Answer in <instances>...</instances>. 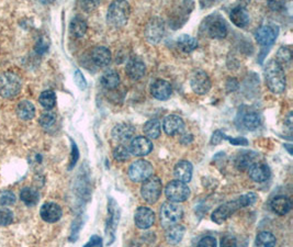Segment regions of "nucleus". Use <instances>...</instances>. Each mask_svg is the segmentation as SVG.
I'll use <instances>...</instances> for the list:
<instances>
[{"mask_svg": "<svg viewBox=\"0 0 293 247\" xmlns=\"http://www.w3.org/2000/svg\"><path fill=\"white\" fill-rule=\"evenodd\" d=\"M264 80L270 92L282 94L286 87V77L284 67L276 60H270L264 67Z\"/></svg>", "mask_w": 293, "mask_h": 247, "instance_id": "nucleus-2", "label": "nucleus"}, {"mask_svg": "<svg viewBox=\"0 0 293 247\" xmlns=\"http://www.w3.org/2000/svg\"><path fill=\"white\" fill-rule=\"evenodd\" d=\"M277 60L281 66H282V64L289 65L292 60V50L286 46L280 48L277 52V60Z\"/></svg>", "mask_w": 293, "mask_h": 247, "instance_id": "nucleus-37", "label": "nucleus"}, {"mask_svg": "<svg viewBox=\"0 0 293 247\" xmlns=\"http://www.w3.org/2000/svg\"><path fill=\"white\" fill-rule=\"evenodd\" d=\"M146 66L140 60L133 58L128 62L126 66V75L133 80H138L145 75Z\"/></svg>", "mask_w": 293, "mask_h": 247, "instance_id": "nucleus-22", "label": "nucleus"}, {"mask_svg": "<svg viewBox=\"0 0 293 247\" xmlns=\"http://www.w3.org/2000/svg\"><path fill=\"white\" fill-rule=\"evenodd\" d=\"M162 192V184L160 177L150 176V178L143 182L142 187H140V194L142 198L150 204H156L160 198Z\"/></svg>", "mask_w": 293, "mask_h": 247, "instance_id": "nucleus-6", "label": "nucleus"}, {"mask_svg": "<svg viewBox=\"0 0 293 247\" xmlns=\"http://www.w3.org/2000/svg\"><path fill=\"white\" fill-rule=\"evenodd\" d=\"M184 128V122L179 116L170 114L167 116L162 121V128L167 136H176L180 133Z\"/></svg>", "mask_w": 293, "mask_h": 247, "instance_id": "nucleus-18", "label": "nucleus"}, {"mask_svg": "<svg viewBox=\"0 0 293 247\" xmlns=\"http://www.w3.org/2000/svg\"><path fill=\"white\" fill-rule=\"evenodd\" d=\"M78 160H80V150H78L76 143L72 140V153H70V162L68 170H72V168L75 167Z\"/></svg>", "mask_w": 293, "mask_h": 247, "instance_id": "nucleus-41", "label": "nucleus"}, {"mask_svg": "<svg viewBox=\"0 0 293 247\" xmlns=\"http://www.w3.org/2000/svg\"><path fill=\"white\" fill-rule=\"evenodd\" d=\"M257 199L258 197L256 194L250 192L240 196L238 199L228 201L226 204L220 206L216 210H214L211 216L212 221L216 224H222L223 222L226 221L230 216H232L238 210L255 204Z\"/></svg>", "mask_w": 293, "mask_h": 247, "instance_id": "nucleus-1", "label": "nucleus"}, {"mask_svg": "<svg viewBox=\"0 0 293 247\" xmlns=\"http://www.w3.org/2000/svg\"><path fill=\"white\" fill-rule=\"evenodd\" d=\"M248 175L252 180L255 182H267L272 172L268 165L262 164V162H254L248 168Z\"/></svg>", "mask_w": 293, "mask_h": 247, "instance_id": "nucleus-20", "label": "nucleus"}, {"mask_svg": "<svg viewBox=\"0 0 293 247\" xmlns=\"http://www.w3.org/2000/svg\"><path fill=\"white\" fill-rule=\"evenodd\" d=\"M153 150V143L146 136H138L132 140L130 145V153L134 156H146Z\"/></svg>", "mask_w": 293, "mask_h": 247, "instance_id": "nucleus-15", "label": "nucleus"}, {"mask_svg": "<svg viewBox=\"0 0 293 247\" xmlns=\"http://www.w3.org/2000/svg\"><path fill=\"white\" fill-rule=\"evenodd\" d=\"M84 247H102V238L98 235H92Z\"/></svg>", "mask_w": 293, "mask_h": 247, "instance_id": "nucleus-48", "label": "nucleus"}, {"mask_svg": "<svg viewBox=\"0 0 293 247\" xmlns=\"http://www.w3.org/2000/svg\"><path fill=\"white\" fill-rule=\"evenodd\" d=\"M223 140H228V141H230V143L233 145H243V146L248 145V140L245 138H230L223 134Z\"/></svg>", "mask_w": 293, "mask_h": 247, "instance_id": "nucleus-46", "label": "nucleus"}, {"mask_svg": "<svg viewBox=\"0 0 293 247\" xmlns=\"http://www.w3.org/2000/svg\"><path fill=\"white\" fill-rule=\"evenodd\" d=\"M40 214L45 222L55 223L63 216V211H62V208L58 204H55V202H46V204H44L41 206Z\"/></svg>", "mask_w": 293, "mask_h": 247, "instance_id": "nucleus-16", "label": "nucleus"}, {"mask_svg": "<svg viewBox=\"0 0 293 247\" xmlns=\"http://www.w3.org/2000/svg\"><path fill=\"white\" fill-rule=\"evenodd\" d=\"M135 133V128L128 123H119L116 124L114 128H112V138H114L116 141L120 143H126L130 141L134 136Z\"/></svg>", "mask_w": 293, "mask_h": 247, "instance_id": "nucleus-19", "label": "nucleus"}, {"mask_svg": "<svg viewBox=\"0 0 293 247\" xmlns=\"http://www.w3.org/2000/svg\"><path fill=\"white\" fill-rule=\"evenodd\" d=\"M55 121H56V116L52 114V112H45V114H43L40 116V119H38L40 124L43 128H46L52 126L55 123Z\"/></svg>", "mask_w": 293, "mask_h": 247, "instance_id": "nucleus-39", "label": "nucleus"}, {"mask_svg": "<svg viewBox=\"0 0 293 247\" xmlns=\"http://www.w3.org/2000/svg\"><path fill=\"white\" fill-rule=\"evenodd\" d=\"M192 164L188 160H180L179 162H177L174 170V177L177 178V180L182 182L184 184H187L191 180V178H192Z\"/></svg>", "mask_w": 293, "mask_h": 247, "instance_id": "nucleus-21", "label": "nucleus"}, {"mask_svg": "<svg viewBox=\"0 0 293 247\" xmlns=\"http://www.w3.org/2000/svg\"><path fill=\"white\" fill-rule=\"evenodd\" d=\"M223 134L224 133L222 131H220V130H216V132H214L212 138H211V144L212 145H218L220 142H222Z\"/></svg>", "mask_w": 293, "mask_h": 247, "instance_id": "nucleus-50", "label": "nucleus"}, {"mask_svg": "<svg viewBox=\"0 0 293 247\" xmlns=\"http://www.w3.org/2000/svg\"><path fill=\"white\" fill-rule=\"evenodd\" d=\"M269 7L276 10V9H279L280 7H282V4L279 2H269Z\"/></svg>", "mask_w": 293, "mask_h": 247, "instance_id": "nucleus-51", "label": "nucleus"}, {"mask_svg": "<svg viewBox=\"0 0 293 247\" xmlns=\"http://www.w3.org/2000/svg\"><path fill=\"white\" fill-rule=\"evenodd\" d=\"M87 29V22L84 21L82 16H77L72 19L70 24V31L72 33V36H74L75 38H82L86 34Z\"/></svg>", "mask_w": 293, "mask_h": 247, "instance_id": "nucleus-28", "label": "nucleus"}, {"mask_svg": "<svg viewBox=\"0 0 293 247\" xmlns=\"http://www.w3.org/2000/svg\"><path fill=\"white\" fill-rule=\"evenodd\" d=\"M16 202V196L11 192H4L0 197V204L2 206H11Z\"/></svg>", "mask_w": 293, "mask_h": 247, "instance_id": "nucleus-43", "label": "nucleus"}, {"mask_svg": "<svg viewBox=\"0 0 293 247\" xmlns=\"http://www.w3.org/2000/svg\"><path fill=\"white\" fill-rule=\"evenodd\" d=\"M92 60L98 67H106L111 63V53L109 48L104 46H96L92 50Z\"/></svg>", "mask_w": 293, "mask_h": 247, "instance_id": "nucleus-23", "label": "nucleus"}, {"mask_svg": "<svg viewBox=\"0 0 293 247\" xmlns=\"http://www.w3.org/2000/svg\"><path fill=\"white\" fill-rule=\"evenodd\" d=\"M177 46L184 53H190L198 48V41L194 36L182 34L177 38Z\"/></svg>", "mask_w": 293, "mask_h": 247, "instance_id": "nucleus-29", "label": "nucleus"}, {"mask_svg": "<svg viewBox=\"0 0 293 247\" xmlns=\"http://www.w3.org/2000/svg\"><path fill=\"white\" fill-rule=\"evenodd\" d=\"M190 86L196 94H206L210 92L212 82L204 70H196L190 78Z\"/></svg>", "mask_w": 293, "mask_h": 247, "instance_id": "nucleus-10", "label": "nucleus"}, {"mask_svg": "<svg viewBox=\"0 0 293 247\" xmlns=\"http://www.w3.org/2000/svg\"><path fill=\"white\" fill-rule=\"evenodd\" d=\"M74 80H75L76 85L80 87L82 90H84V89L87 88V82H86V80H84V77L82 72L80 70H76L75 72Z\"/></svg>", "mask_w": 293, "mask_h": 247, "instance_id": "nucleus-45", "label": "nucleus"}, {"mask_svg": "<svg viewBox=\"0 0 293 247\" xmlns=\"http://www.w3.org/2000/svg\"><path fill=\"white\" fill-rule=\"evenodd\" d=\"M270 206H272V210L274 213H277V214L286 216L292 209V201L288 197H284V196H279V197L272 199Z\"/></svg>", "mask_w": 293, "mask_h": 247, "instance_id": "nucleus-24", "label": "nucleus"}, {"mask_svg": "<svg viewBox=\"0 0 293 247\" xmlns=\"http://www.w3.org/2000/svg\"><path fill=\"white\" fill-rule=\"evenodd\" d=\"M186 230L182 226H172L170 228H167L166 231V240L168 244L170 245H177L178 243H180L184 238V235Z\"/></svg>", "mask_w": 293, "mask_h": 247, "instance_id": "nucleus-27", "label": "nucleus"}, {"mask_svg": "<svg viewBox=\"0 0 293 247\" xmlns=\"http://www.w3.org/2000/svg\"><path fill=\"white\" fill-rule=\"evenodd\" d=\"M144 134L148 138H158L160 136V122L157 119H150L148 122H145L143 126Z\"/></svg>", "mask_w": 293, "mask_h": 247, "instance_id": "nucleus-32", "label": "nucleus"}, {"mask_svg": "<svg viewBox=\"0 0 293 247\" xmlns=\"http://www.w3.org/2000/svg\"><path fill=\"white\" fill-rule=\"evenodd\" d=\"M230 18L233 24L238 28H245L250 24V14L247 12V10L244 7H242V6H238V7L232 9L230 14Z\"/></svg>", "mask_w": 293, "mask_h": 247, "instance_id": "nucleus-25", "label": "nucleus"}, {"mask_svg": "<svg viewBox=\"0 0 293 247\" xmlns=\"http://www.w3.org/2000/svg\"><path fill=\"white\" fill-rule=\"evenodd\" d=\"M257 157V154L254 153V152H244V153H240L238 157H236L235 160V165L240 170H244L250 168L254 160Z\"/></svg>", "mask_w": 293, "mask_h": 247, "instance_id": "nucleus-30", "label": "nucleus"}, {"mask_svg": "<svg viewBox=\"0 0 293 247\" xmlns=\"http://www.w3.org/2000/svg\"><path fill=\"white\" fill-rule=\"evenodd\" d=\"M16 114L22 120H31L36 116V106L28 100H24L16 106Z\"/></svg>", "mask_w": 293, "mask_h": 247, "instance_id": "nucleus-26", "label": "nucleus"}, {"mask_svg": "<svg viewBox=\"0 0 293 247\" xmlns=\"http://www.w3.org/2000/svg\"><path fill=\"white\" fill-rule=\"evenodd\" d=\"M145 34L148 41L152 44H157L160 42L165 34V24L160 18H153L146 26Z\"/></svg>", "mask_w": 293, "mask_h": 247, "instance_id": "nucleus-11", "label": "nucleus"}, {"mask_svg": "<svg viewBox=\"0 0 293 247\" xmlns=\"http://www.w3.org/2000/svg\"><path fill=\"white\" fill-rule=\"evenodd\" d=\"M154 167L150 162L145 160H138L132 162L128 167V177L134 182H145L146 179L153 175Z\"/></svg>", "mask_w": 293, "mask_h": 247, "instance_id": "nucleus-8", "label": "nucleus"}, {"mask_svg": "<svg viewBox=\"0 0 293 247\" xmlns=\"http://www.w3.org/2000/svg\"><path fill=\"white\" fill-rule=\"evenodd\" d=\"M41 106L44 109L50 110L53 109L56 104V94L53 90H46L41 94L40 98H38Z\"/></svg>", "mask_w": 293, "mask_h": 247, "instance_id": "nucleus-36", "label": "nucleus"}, {"mask_svg": "<svg viewBox=\"0 0 293 247\" xmlns=\"http://www.w3.org/2000/svg\"><path fill=\"white\" fill-rule=\"evenodd\" d=\"M243 124L247 130H256L260 126V116L255 111H250L243 116Z\"/></svg>", "mask_w": 293, "mask_h": 247, "instance_id": "nucleus-34", "label": "nucleus"}, {"mask_svg": "<svg viewBox=\"0 0 293 247\" xmlns=\"http://www.w3.org/2000/svg\"><path fill=\"white\" fill-rule=\"evenodd\" d=\"M14 221V213L8 209L0 210V226H7Z\"/></svg>", "mask_w": 293, "mask_h": 247, "instance_id": "nucleus-40", "label": "nucleus"}, {"mask_svg": "<svg viewBox=\"0 0 293 247\" xmlns=\"http://www.w3.org/2000/svg\"><path fill=\"white\" fill-rule=\"evenodd\" d=\"M120 220V209L114 198L108 200V218L106 224V235L108 238V245H111L116 240V231Z\"/></svg>", "mask_w": 293, "mask_h": 247, "instance_id": "nucleus-7", "label": "nucleus"}, {"mask_svg": "<svg viewBox=\"0 0 293 247\" xmlns=\"http://www.w3.org/2000/svg\"><path fill=\"white\" fill-rule=\"evenodd\" d=\"M284 148H288V152L292 155V145L291 144H284Z\"/></svg>", "mask_w": 293, "mask_h": 247, "instance_id": "nucleus-52", "label": "nucleus"}, {"mask_svg": "<svg viewBox=\"0 0 293 247\" xmlns=\"http://www.w3.org/2000/svg\"><path fill=\"white\" fill-rule=\"evenodd\" d=\"M216 240L213 236H206L198 243V247H216Z\"/></svg>", "mask_w": 293, "mask_h": 247, "instance_id": "nucleus-47", "label": "nucleus"}, {"mask_svg": "<svg viewBox=\"0 0 293 247\" xmlns=\"http://www.w3.org/2000/svg\"><path fill=\"white\" fill-rule=\"evenodd\" d=\"M48 50V43L45 41V38H41V40L38 41L36 46V50L38 54H44Z\"/></svg>", "mask_w": 293, "mask_h": 247, "instance_id": "nucleus-49", "label": "nucleus"}, {"mask_svg": "<svg viewBox=\"0 0 293 247\" xmlns=\"http://www.w3.org/2000/svg\"><path fill=\"white\" fill-rule=\"evenodd\" d=\"M82 228V218L78 216L74 221L72 226V231H70V240L72 242H75L78 238V233H80V228Z\"/></svg>", "mask_w": 293, "mask_h": 247, "instance_id": "nucleus-42", "label": "nucleus"}, {"mask_svg": "<svg viewBox=\"0 0 293 247\" xmlns=\"http://www.w3.org/2000/svg\"><path fill=\"white\" fill-rule=\"evenodd\" d=\"M221 247H238V240L232 235H224L221 240Z\"/></svg>", "mask_w": 293, "mask_h": 247, "instance_id": "nucleus-44", "label": "nucleus"}, {"mask_svg": "<svg viewBox=\"0 0 293 247\" xmlns=\"http://www.w3.org/2000/svg\"><path fill=\"white\" fill-rule=\"evenodd\" d=\"M206 29L208 36L212 38H223L228 34V24L221 16H214V19L206 20Z\"/></svg>", "mask_w": 293, "mask_h": 247, "instance_id": "nucleus-13", "label": "nucleus"}, {"mask_svg": "<svg viewBox=\"0 0 293 247\" xmlns=\"http://www.w3.org/2000/svg\"><path fill=\"white\" fill-rule=\"evenodd\" d=\"M130 14H131V7L128 2H123V0L114 2L109 6L106 20L111 26L122 28L128 24Z\"/></svg>", "mask_w": 293, "mask_h": 247, "instance_id": "nucleus-3", "label": "nucleus"}, {"mask_svg": "<svg viewBox=\"0 0 293 247\" xmlns=\"http://www.w3.org/2000/svg\"><path fill=\"white\" fill-rule=\"evenodd\" d=\"M279 36V28L276 26H262L256 31V41L262 46H272Z\"/></svg>", "mask_w": 293, "mask_h": 247, "instance_id": "nucleus-12", "label": "nucleus"}, {"mask_svg": "<svg viewBox=\"0 0 293 247\" xmlns=\"http://www.w3.org/2000/svg\"><path fill=\"white\" fill-rule=\"evenodd\" d=\"M277 240L274 235L270 232H260L256 238V246L257 247H274Z\"/></svg>", "mask_w": 293, "mask_h": 247, "instance_id": "nucleus-35", "label": "nucleus"}, {"mask_svg": "<svg viewBox=\"0 0 293 247\" xmlns=\"http://www.w3.org/2000/svg\"><path fill=\"white\" fill-rule=\"evenodd\" d=\"M20 199L26 206H36L38 204V199H40V196H38V192L34 188L26 187L21 190Z\"/></svg>", "mask_w": 293, "mask_h": 247, "instance_id": "nucleus-33", "label": "nucleus"}, {"mask_svg": "<svg viewBox=\"0 0 293 247\" xmlns=\"http://www.w3.org/2000/svg\"><path fill=\"white\" fill-rule=\"evenodd\" d=\"M165 194L170 202L179 204V202H184L189 198L190 189L187 186V184L179 180H172L168 182L166 186Z\"/></svg>", "mask_w": 293, "mask_h": 247, "instance_id": "nucleus-9", "label": "nucleus"}, {"mask_svg": "<svg viewBox=\"0 0 293 247\" xmlns=\"http://www.w3.org/2000/svg\"><path fill=\"white\" fill-rule=\"evenodd\" d=\"M101 84L106 89H114L120 85V76L114 70H106L101 76Z\"/></svg>", "mask_w": 293, "mask_h": 247, "instance_id": "nucleus-31", "label": "nucleus"}, {"mask_svg": "<svg viewBox=\"0 0 293 247\" xmlns=\"http://www.w3.org/2000/svg\"><path fill=\"white\" fill-rule=\"evenodd\" d=\"M134 222L138 228H150L155 223V213L148 206H140L135 212Z\"/></svg>", "mask_w": 293, "mask_h": 247, "instance_id": "nucleus-14", "label": "nucleus"}, {"mask_svg": "<svg viewBox=\"0 0 293 247\" xmlns=\"http://www.w3.org/2000/svg\"><path fill=\"white\" fill-rule=\"evenodd\" d=\"M21 78L12 72H6L0 75V96L12 99L21 92Z\"/></svg>", "mask_w": 293, "mask_h": 247, "instance_id": "nucleus-4", "label": "nucleus"}, {"mask_svg": "<svg viewBox=\"0 0 293 247\" xmlns=\"http://www.w3.org/2000/svg\"><path fill=\"white\" fill-rule=\"evenodd\" d=\"M160 223L164 228H170L182 220L184 210L178 204L174 202H165L160 208Z\"/></svg>", "mask_w": 293, "mask_h": 247, "instance_id": "nucleus-5", "label": "nucleus"}, {"mask_svg": "<svg viewBox=\"0 0 293 247\" xmlns=\"http://www.w3.org/2000/svg\"><path fill=\"white\" fill-rule=\"evenodd\" d=\"M114 160L118 162H124L128 160L130 157V150L124 146V145H118V146L114 150Z\"/></svg>", "mask_w": 293, "mask_h": 247, "instance_id": "nucleus-38", "label": "nucleus"}, {"mask_svg": "<svg viewBox=\"0 0 293 247\" xmlns=\"http://www.w3.org/2000/svg\"><path fill=\"white\" fill-rule=\"evenodd\" d=\"M150 94L157 100L165 101L168 98H170L172 94V88L168 82L164 80H156L150 85Z\"/></svg>", "mask_w": 293, "mask_h": 247, "instance_id": "nucleus-17", "label": "nucleus"}]
</instances>
